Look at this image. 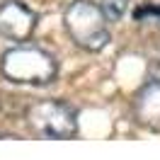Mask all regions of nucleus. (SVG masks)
<instances>
[{"instance_id":"1","label":"nucleus","mask_w":160,"mask_h":160,"mask_svg":"<svg viewBox=\"0 0 160 160\" xmlns=\"http://www.w3.org/2000/svg\"><path fill=\"white\" fill-rule=\"evenodd\" d=\"M0 73L5 80L17 85H46L56 78L58 63L39 46H15L2 53Z\"/></svg>"},{"instance_id":"2","label":"nucleus","mask_w":160,"mask_h":160,"mask_svg":"<svg viewBox=\"0 0 160 160\" xmlns=\"http://www.w3.org/2000/svg\"><path fill=\"white\" fill-rule=\"evenodd\" d=\"M63 27L73 39V44L85 51H100L109 44L107 15L102 5H95L92 0L70 2L63 12Z\"/></svg>"},{"instance_id":"3","label":"nucleus","mask_w":160,"mask_h":160,"mask_svg":"<svg viewBox=\"0 0 160 160\" xmlns=\"http://www.w3.org/2000/svg\"><path fill=\"white\" fill-rule=\"evenodd\" d=\"M27 121L34 129V133L53 141L73 138L78 131L75 109L58 100H41L37 104H32L27 109Z\"/></svg>"},{"instance_id":"4","label":"nucleus","mask_w":160,"mask_h":160,"mask_svg":"<svg viewBox=\"0 0 160 160\" xmlns=\"http://www.w3.org/2000/svg\"><path fill=\"white\" fill-rule=\"evenodd\" d=\"M37 27V12L20 0L0 2V37L10 41H27Z\"/></svg>"},{"instance_id":"5","label":"nucleus","mask_w":160,"mask_h":160,"mask_svg":"<svg viewBox=\"0 0 160 160\" xmlns=\"http://www.w3.org/2000/svg\"><path fill=\"white\" fill-rule=\"evenodd\" d=\"M136 119L150 131H160V80L146 85L136 97Z\"/></svg>"},{"instance_id":"6","label":"nucleus","mask_w":160,"mask_h":160,"mask_svg":"<svg viewBox=\"0 0 160 160\" xmlns=\"http://www.w3.org/2000/svg\"><path fill=\"white\" fill-rule=\"evenodd\" d=\"M129 2L131 0H102V10L107 15V20L117 22L124 17V12L129 10Z\"/></svg>"},{"instance_id":"7","label":"nucleus","mask_w":160,"mask_h":160,"mask_svg":"<svg viewBox=\"0 0 160 160\" xmlns=\"http://www.w3.org/2000/svg\"><path fill=\"white\" fill-rule=\"evenodd\" d=\"M136 20H160V8H153V5H146V8H138L133 12Z\"/></svg>"}]
</instances>
